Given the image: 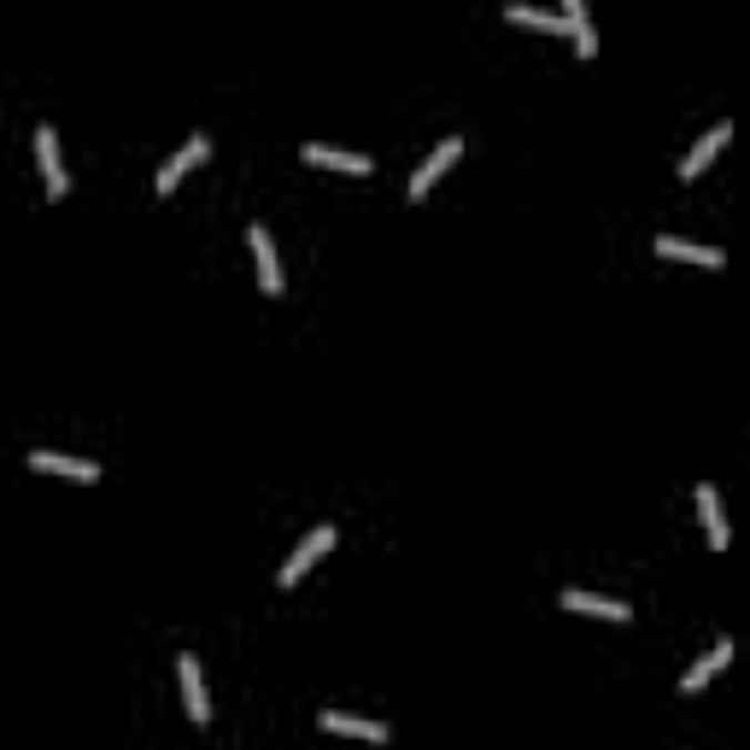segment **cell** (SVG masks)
<instances>
[{"label":"cell","mask_w":750,"mask_h":750,"mask_svg":"<svg viewBox=\"0 0 750 750\" xmlns=\"http://www.w3.org/2000/svg\"><path fill=\"white\" fill-rule=\"evenodd\" d=\"M657 259H680V264H703V270L727 264L721 246H692V241H675V235H657Z\"/></svg>","instance_id":"cell-10"},{"label":"cell","mask_w":750,"mask_h":750,"mask_svg":"<svg viewBox=\"0 0 750 750\" xmlns=\"http://www.w3.org/2000/svg\"><path fill=\"white\" fill-rule=\"evenodd\" d=\"M305 164H317V171H346V176L369 171L364 153H341V148H323V141H311V148H305Z\"/></svg>","instance_id":"cell-13"},{"label":"cell","mask_w":750,"mask_h":750,"mask_svg":"<svg viewBox=\"0 0 750 750\" xmlns=\"http://www.w3.org/2000/svg\"><path fill=\"white\" fill-rule=\"evenodd\" d=\"M246 235H253V259H259V287H264V294L270 300H282V259H276V241H270V229L264 223H253V229H246Z\"/></svg>","instance_id":"cell-6"},{"label":"cell","mask_w":750,"mask_h":750,"mask_svg":"<svg viewBox=\"0 0 750 750\" xmlns=\"http://www.w3.org/2000/svg\"><path fill=\"white\" fill-rule=\"evenodd\" d=\"M335 539H341L335 528H317V534H305L300 546H294V557L282 562V575H276V580H282V587H300V580H305L311 569H317V557H328V551H335Z\"/></svg>","instance_id":"cell-1"},{"label":"cell","mask_w":750,"mask_h":750,"mask_svg":"<svg viewBox=\"0 0 750 750\" xmlns=\"http://www.w3.org/2000/svg\"><path fill=\"white\" fill-rule=\"evenodd\" d=\"M30 469L65 475V482H82V487L100 482V464H89V457H65V452H30Z\"/></svg>","instance_id":"cell-8"},{"label":"cell","mask_w":750,"mask_h":750,"mask_svg":"<svg viewBox=\"0 0 750 750\" xmlns=\"http://www.w3.org/2000/svg\"><path fill=\"white\" fill-rule=\"evenodd\" d=\"M505 18H510V24H523V30H557L562 36V12H546V7H516V0H510Z\"/></svg>","instance_id":"cell-16"},{"label":"cell","mask_w":750,"mask_h":750,"mask_svg":"<svg viewBox=\"0 0 750 750\" xmlns=\"http://www.w3.org/2000/svg\"><path fill=\"white\" fill-rule=\"evenodd\" d=\"M562 30H569V41H575L580 59L598 53V30H592V18H587V7H580V0H569V7H562Z\"/></svg>","instance_id":"cell-15"},{"label":"cell","mask_w":750,"mask_h":750,"mask_svg":"<svg viewBox=\"0 0 750 750\" xmlns=\"http://www.w3.org/2000/svg\"><path fill=\"white\" fill-rule=\"evenodd\" d=\"M205 153H212V141H205V135H188V148H182V153H171V159L159 164L153 194H176V182H182L188 171H194V164H205Z\"/></svg>","instance_id":"cell-4"},{"label":"cell","mask_w":750,"mask_h":750,"mask_svg":"<svg viewBox=\"0 0 750 750\" xmlns=\"http://www.w3.org/2000/svg\"><path fill=\"white\" fill-rule=\"evenodd\" d=\"M317 727L323 733H341V739H364V744H387L393 739L387 721H364V716H341V710H323Z\"/></svg>","instance_id":"cell-5"},{"label":"cell","mask_w":750,"mask_h":750,"mask_svg":"<svg viewBox=\"0 0 750 750\" xmlns=\"http://www.w3.org/2000/svg\"><path fill=\"white\" fill-rule=\"evenodd\" d=\"M727 657H733V639H716V645H710V657H698V662H692V669H686V680H680V692H686V698H698V692H703V686H710V680H716V675L727 669Z\"/></svg>","instance_id":"cell-9"},{"label":"cell","mask_w":750,"mask_h":750,"mask_svg":"<svg viewBox=\"0 0 750 750\" xmlns=\"http://www.w3.org/2000/svg\"><path fill=\"white\" fill-rule=\"evenodd\" d=\"M557 604H562V610H575V616H604V621H628L634 616L621 598H598V592H562Z\"/></svg>","instance_id":"cell-11"},{"label":"cell","mask_w":750,"mask_h":750,"mask_svg":"<svg viewBox=\"0 0 750 750\" xmlns=\"http://www.w3.org/2000/svg\"><path fill=\"white\" fill-rule=\"evenodd\" d=\"M721 141H733V123H727V118H721V123H716V130H710V135H703V141H698V148H692V153H686V159H680V176H686V182H698V176H703V164H710V159L721 153Z\"/></svg>","instance_id":"cell-12"},{"label":"cell","mask_w":750,"mask_h":750,"mask_svg":"<svg viewBox=\"0 0 750 750\" xmlns=\"http://www.w3.org/2000/svg\"><path fill=\"white\" fill-rule=\"evenodd\" d=\"M36 164H41V182H48V200H65L71 194V176H65V159H59L53 123H41V130H36Z\"/></svg>","instance_id":"cell-3"},{"label":"cell","mask_w":750,"mask_h":750,"mask_svg":"<svg viewBox=\"0 0 750 750\" xmlns=\"http://www.w3.org/2000/svg\"><path fill=\"white\" fill-rule=\"evenodd\" d=\"M698 516H703V534H710V546L727 551V516H721V493L710 482H698Z\"/></svg>","instance_id":"cell-14"},{"label":"cell","mask_w":750,"mask_h":750,"mask_svg":"<svg viewBox=\"0 0 750 750\" xmlns=\"http://www.w3.org/2000/svg\"><path fill=\"white\" fill-rule=\"evenodd\" d=\"M457 153H464V141H457V135H446L440 148H434L423 164H416V176H411V188H405V194H411V205H423V200H428V188L452 171V164H457Z\"/></svg>","instance_id":"cell-2"},{"label":"cell","mask_w":750,"mask_h":750,"mask_svg":"<svg viewBox=\"0 0 750 750\" xmlns=\"http://www.w3.org/2000/svg\"><path fill=\"white\" fill-rule=\"evenodd\" d=\"M176 675H182V703H188V721L205 727L212 721V703H205V675H200V657H176Z\"/></svg>","instance_id":"cell-7"}]
</instances>
